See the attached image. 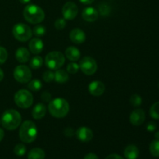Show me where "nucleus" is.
<instances>
[{"label": "nucleus", "instance_id": "obj_1", "mask_svg": "<svg viewBox=\"0 0 159 159\" xmlns=\"http://www.w3.org/2000/svg\"><path fill=\"white\" fill-rule=\"evenodd\" d=\"M21 121L22 118L20 113L13 109L6 110L2 115V125L8 130H16L20 125Z\"/></svg>", "mask_w": 159, "mask_h": 159}, {"label": "nucleus", "instance_id": "obj_2", "mask_svg": "<svg viewBox=\"0 0 159 159\" xmlns=\"http://www.w3.org/2000/svg\"><path fill=\"white\" fill-rule=\"evenodd\" d=\"M69 104L63 98H56L50 101L48 110L51 115L56 118H63L68 113Z\"/></svg>", "mask_w": 159, "mask_h": 159}, {"label": "nucleus", "instance_id": "obj_3", "mask_svg": "<svg viewBox=\"0 0 159 159\" xmlns=\"http://www.w3.org/2000/svg\"><path fill=\"white\" fill-rule=\"evenodd\" d=\"M23 14L25 20L32 24L41 23L45 18V13L43 9L34 4L27 5L24 8Z\"/></svg>", "mask_w": 159, "mask_h": 159}, {"label": "nucleus", "instance_id": "obj_4", "mask_svg": "<svg viewBox=\"0 0 159 159\" xmlns=\"http://www.w3.org/2000/svg\"><path fill=\"white\" fill-rule=\"evenodd\" d=\"M20 138L24 143H32L37 136L36 124L31 120H26L22 124L20 129Z\"/></svg>", "mask_w": 159, "mask_h": 159}, {"label": "nucleus", "instance_id": "obj_5", "mask_svg": "<svg viewBox=\"0 0 159 159\" xmlns=\"http://www.w3.org/2000/svg\"><path fill=\"white\" fill-rule=\"evenodd\" d=\"M65 57L61 52L51 51L47 54L45 57V64L48 68L51 70H57L63 66Z\"/></svg>", "mask_w": 159, "mask_h": 159}, {"label": "nucleus", "instance_id": "obj_6", "mask_svg": "<svg viewBox=\"0 0 159 159\" xmlns=\"http://www.w3.org/2000/svg\"><path fill=\"white\" fill-rule=\"evenodd\" d=\"M14 101L17 107L22 109H27L34 102L32 93L26 89H20L14 96Z\"/></svg>", "mask_w": 159, "mask_h": 159}, {"label": "nucleus", "instance_id": "obj_7", "mask_svg": "<svg viewBox=\"0 0 159 159\" xmlns=\"http://www.w3.org/2000/svg\"><path fill=\"white\" fill-rule=\"evenodd\" d=\"M12 34L17 40L25 42L31 38L33 31L28 25L23 23H16L12 28Z\"/></svg>", "mask_w": 159, "mask_h": 159}, {"label": "nucleus", "instance_id": "obj_8", "mask_svg": "<svg viewBox=\"0 0 159 159\" xmlns=\"http://www.w3.org/2000/svg\"><path fill=\"white\" fill-rule=\"evenodd\" d=\"M13 76L17 82L20 83H26L30 81L32 73L29 67L26 65H19L14 69Z\"/></svg>", "mask_w": 159, "mask_h": 159}, {"label": "nucleus", "instance_id": "obj_9", "mask_svg": "<svg viewBox=\"0 0 159 159\" xmlns=\"http://www.w3.org/2000/svg\"><path fill=\"white\" fill-rule=\"evenodd\" d=\"M79 68L85 75H92L97 71V63L93 57H84L79 64Z\"/></svg>", "mask_w": 159, "mask_h": 159}, {"label": "nucleus", "instance_id": "obj_10", "mask_svg": "<svg viewBox=\"0 0 159 159\" xmlns=\"http://www.w3.org/2000/svg\"><path fill=\"white\" fill-rule=\"evenodd\" d=\"M78 6L75 3L68 2L64 5L62 8V15L65 20H74L78 15Z\"/></svg>", "mask_w": 159, "mask_h": 159}, {"label": "nucleus", "instance_id": "obj_11", "mask_svg": "<svg viewBox=\"0 0 159 159\" xmlns=\"http://www.w3.org/2000/svg\"><path fill=\"white\" fill-rule=\"evenodd\" d=\"M145 120V113L141 109L134 110L130 116V122L134 126H140Z\"/></svg>", "mask_w": 159, "mask_h": 159}, {"label": "nucleus", "instance_id": "obj_12", "mask_svg": "<svg viewBox=\"0 0 159 159\" xmlns=\"http://www.w3.org/2000/svg\"><path fill=\"white\" fill-rule=\"evenodd\" d=\"M77 138L82 142H89L93 138V133L92 130L89 127H79L76 131Z\"/></svg>", "mask_w": 159, "mask_h": 159}, {"label": "nucleus", "instance_id": "obj_13", "mask_svg": "<svg viewBox=\"0 0 159 159\" xmlns=\"http://www.w3.org/2000/svg\"><path fill=\"white\" fill-rule=\"evenodd\" d=\"M105 85L100 81H93L89 85V92L94 96H99L103 94Z\"/></svg>", "mask_w": 159, "mask_h": 159}, {"label": "nucleus", "instance_id": "obj_14", "mask_svg": "<svg viewBox=\"0 0 159 159\" xmlns=\"http://www.w3.org/2000/svg\"><path fill=\"white\" fill-rule=\"evenodd\" d=\"M70 39L71 41L77 44H80L85 42V39H86V36H85V32L82 30L79 29V28H75L72 30L70 32L69 34Z\"/></svg>", "mask_w": 159, "mask_h": 159}, {"label": "nucleus", "instance_id": "obj_15", "mask_svg": "<svg viewBox=\"0 0 159 159\" xmlns=\"http://www.w3.org/2000/svg\"><path fill=\"white\" fill-rule=\"evenodd\" d=\"M82 16L84 20L87 22L96 21L99 16L98 11L93 7H87L83 9L82 13Z\"/></svg>", "mask_w": 159, "mask_h": 159}, {"label": "nucleus", "instance_id": "obj_16", "mask_svg": "<svg viewBox=\"0 0 159 159\" xmlns=\"http://www.w3.org/2000/svg\"><path fill=\"white\" fill-rule=\"evenodd\" d=\"M29 49L34 54H38L42 52L43 49V43L38 37L33 38L29 43Z\"/></svg>", "mask_w": 159, "mask_h": 159}, {"label": "nucleus", "instance_id": "obj_17", "mask_svg": "<svg viewBox=\"0 0 159 159\" xmlns=\"http://www.w3.org/2000/svg\"><path fill=\"white\" fill-rule=\"evenodd\" d=\"M47 113V108L45 107L44 104L43 103H39L36 104L34 106V109L32 110V116L34 119L35 120H40L46 115Z\"/></svg>", "mask_w": 159, "mask_h": 159}, {"label": "nucleus", "instance_id": "obj_18", "mask_svg": "<svg viewBox=\"0 0 159 159\" xmlns=\"http://www.w3.org/2000/svg\"><path fill=\"white\" fill-rule=\"evenodd\" d=\"M30 51L26 48L21 47L16 51V58L20 63H26L30 60Z\"/></svg>", "mask_w": 159, "mask_h": 159}, {"label": "nucleus", "instance_id": "obj_19", "mask_svg": "<svg viewBox=\"0 0 159 159\" xmlns=\"http://www.w3.org/2000/svg\"><path fill=\"white\" fill-rule=\"evenodd\" d=\"M65 56L71 61H77L81 56V52L75 47H68L65 50Z\"/></svg>", "mask_w": 159, "mask_h": 159}, {"label": "nucleus", "instance_id": "obj_20", "mask_svg": "<svg viewBox=\"0 0 159 159\" xmlns=\"http://www.w3.org/2000/svg\"><path fill=\"white\" fill-rule=\"evenodd\" d=\"M124 156L127 159H137L139 156V150L134 144H130L124 150Z\"/></svg>", "mask_w": 159, "mask_h": 159}, {"label": "nucleus", "instance_id": "obj_21", "mask_svg": "<svg viewBox=\"0 0 159 159\" xmlns=\"http://www.w3.org/2000/svg\"><path fill=\"white\" fill-rule=\"evenodd\" d=\"M28 159H44L45 152L43 149L35 148L30 151L27 155Z\"/></svg>", "mask_w": 159, "mask_h": 159}, {"label": "nucleus", "instance_id": "obj_22", "mask_svg": "<svg viewBox=\"0 0 159 159\" xmlns=\"http://www.w3.org/2000/svg\"><path fill=\"white\" fill-rule=\"evenodd\" d=\"M69 79L68 74L66 71L62 69H57L54 73V80L58 83H65Z\"/></svg>", "mask_w": 159, "mask_h": 159}, {"label": "nucleus", "instance_id": "obj_23", "mask_svg": "<svg viewBox=\"0 0 159 159\" xmlns=\"http://www.w3.org/2000/svg\"><path fill=\"white\" fill-rule=\"evenodd\" d=\"M27 87L30 91L37 92L42 88V83L39 79H32V80L30 81V82L28 83Z\"/></svg>", "mask_w": 159, "mask_h": 159}, {"label": "nucleus", "instance_id": "obj_24", "mask_svg": "<svg viewBox=\"0 0 159 159\" xmlns=\"http://www.w3.org/2000/svg\"><path fill=\"white\" fill-rule=\"evenodd\" d=\"M43 65V58L40 56H35L30 61V67L33 69H38Z\"/></svg>", "mask_w": 159, "mask_h": 159}, {"label": "nucleus", "instance_id": "obj_25", "mask_svg": "<svg viewBox=\"0 0 159 159\" xmlns=\"http://www.w3.org/2000/svg\"><path fill=\"white\" fill-rule=\"evenodd\" d=\"M150 152L154 157H159V140H155L150 144Z\"/></svg>", "mask_w": 159, "mask_h": 159}, {"label": "nucleus", "instance_id": "obj_26", "mask_svg": "<svg viewBox=\"0 0 159 159\" xmlns=\"http://www.w3.org/2000/svg\"><path fill=\"white\" fill-rule=\"evenodd\" d=\"M150 115L153 119L159 120V102H155L150 109Z\"/></svg>", "mask_w": 159, "mask_h": 159}, {"label": "nucleus", "instance_id": "obj_27", "mask_svg": "<svg viewBox=\"0 0 159 159\" xmlns=\"http://www.w3.org/2000/svg\"><path fill=\"white\" fill-rule=\"evenodd\" d=\"M26 148L23 144H18L14 148V153L17 156H23L26 154Z\"/></svg>", "mask_w": 159, "mask_h": 159}, {"label": "nucleus", "instance_id": "obj_28", "mask_svg": "<svg viewBox=\"0 0 159 159\" xmlns=\"http://www.w3.org/2000/svg\"><path fill=\"white\" fill-rule=\"evenodd\" d=\"M33 34L36 36V37H43L45 34H46V28L42 25H37L35 27L33 30Z\"/></svg>", "mask_w": 159, "mask_h": 159}, {"label": "nucleus", "instance_id": "obj_29", "mask_svg": "<svg viewBox=\"0 0 159 159\" xmlns=\"http://www.w3.org/2000/svg\"><path fill=\"white\" fill-rule=\"evenodd\" d=\"M130 102L133 107H139L141 104V102H142V99H141V97L139 95L134 94L133 96H131V97H130Z\"/></svg>", "mask_w": 159, "mask_h": 159}, {"label": "nucleus", "instance_id": "obj_30", "mask_svg": "<svg viewBox=\"0 0 159 159\" xmlns=\"http://www.w3.org/2000/svg\"><path fill=\"white\" fill-rule=\"evenodd\" d=\"M79 70V65H78L77 63H75V61L71 62L67 66V71L69 74H75L78 72V71Z\"/></svg>", "mask_w": 159, "mask_h": 159}, {"label": "nucleus", "instance_id": "obj_31", "mask_svg": "<svg viewBox=\"0 0 159 159\" xmlns=\"http://www.w3.org/2000/svg\"><path fill=\"white\" fill-rule=\"evenodd\" d=\"M43 79L46 82H51L54 80V73L51 71H46L43 74Z\"/></svg>", "mask_w": 159, "mask_h": 159}, {"label": "nucleus", "instance_id": "obj_32", "mask_svg": "<svg viewBox=\"0 0 159 159\" xmlns=\"http://www.w3.org/2000/svg\"><path fill=\"white\" fill-rule=\"evenodd\" d=\"M66 26V21H65V19H62V18H59L54 22V26L57 30H63L64 28Z\"/></svg>", "mask_w": 159, "mask_h": 159}, {"label": "nucleus", "instance_id": "obj_33", "mask_svg": "<svg viewBox=\"0 0 159 159\" xmlns=\"http://www.w3.org/2000/svg\"><path fill=\"white\" fill-rule=\"evenodd\" d=\"M8 57V53L6 48L0 47V65H2L6 61Z\"/></svg>", "mask_w": 159, "mask_h": 159}, {"label": "nucleus", "instance_id": "obj_34", "mask_svg": "<svg viewBox=\"0 0 159 159\" xmlns=\"http://www.w3.org/2000/svg\"><path fill=\"white\" fill-rule=\"evenodd\" d=\"M41 99L44 102H50L51 100V94L48 91H44L41 94Z\"/></svg>", "mask_w": 159, "mask_h": 159}, {"label": "nucleus", "instance_id": "obj_35", "mask_svg": "<svg viewBox=\"0 0 159 159\" xmlns=\"http://www.w3.org/2000/svg\"><path fill=\"white\" fill-rule=\"evenodd\" d=\"M64 134L66 137H72L74 135V130L71 127H67V128L65 129L64 130Z\"/></svg>", "mask_w": 159, "mask_h": 159}, {"label": "nucleus", "instance_id": "obj_36", "mask_svg": "<svg viewBox=\"0 0 159 159\" xmlns=\"http://www.w3.org/2000/svg\"><path fill=\"white\" fill-rule=\"evenodd\" d=\"M156 129V124L154 122H149L147 124V130L149 132H153L155 131Z\"/></svg>", "mask_w": 159, "mask_h": 159}, {"label": "nucleus", "instance_id": "obj_37", "mask_svg": "<svg viewBox=\"0 0 159 159\" xmlns=\"http://www.w3.org/2000/svg\"><path fill=\"white\" fill-rule=\"evenodd\" d=\"M105 159H124L120 155H116V154H112V155H108Z\"/></svg>", "mask_w": 159, "mask_h": 159}, {"label": "nucleus", "instance_id": "obj_38", "mask_svg": "<svg viewBox=\"0 0 159 159\" xmlns=\"http://www.w3.org/2000/svg\"><path fill=\"white\" fill-rule=\"evenodd\" d=\"M84 159H99L97 155L94 153H89L84 157Z\"/></svg>", "mask_w": 159, "mask_h": 159}, {"label": "nucleus", "instance_id": "obj_39", "mask_svg": "<svg viewBox=\"0 0 159 159\" xmlns=\"http://www.w3.org/2000/svg\"><path fill=\"white\" fill-rule=\"evenodd\" d=\"M79 1L82 3H83V4L89 5L91 4V3H93V2H94V0H79Z\"/></svg>", "mask_w": 159, "mask_h": 159}, {"label": "nucleus", "instance_id": "obj_40", "mask_svg": "<svg viewBox=\"0 0 159 159\" xmlns=\"http://www.w3.org/2000/svg\"><path fill=\"white\" fill-rule=\"evenodd\" d=\"M4 135H5L4 130H3L2 128H0V142L2 141L3 138H4Z\"/></svg>", "mask_w": 159, "mask_h": 159}, {"label": "nucleus", "instance_id": "obj_41", "mask_svg": "<svg viewBox=\"0 0 159 159\" xmlns=\"http://www.w3.org/2000/svg\"><path fill=\"white\" fill-rule=\"evenodd\" d=\"M3 78H4V73H3L2 70L1 68H0V82H1V81L2 80Z\"/></svg>", "mask_w": 159, "mask_h": 159}, {"label": "nucleus", "instance_id": "obj_42", "mask_svg": "<svg viewBox=\"0 0 159 159\" xmlns=\"http://www.w3.org/2000/svg\"><path fill=\"white\" fill-rule=\"evenodd\" d=\"M30 1V0H20V2L23 3V4H26V3L29 2Z\"/></svg>", "mask_w": 159, "mask_h": 159}, {"label": "nucleus", "instance_id": "obj_43", "mask_svg": "<svg viewBox=\"0 0 159 159\" xmlns=\"http://www.w3.org/2000/svg\"><path fill=\"white\" fill-rule=\"evenodd\" d=\"M155 138H156V140H159V131H157L156 133H155Z\"/></svg>", "mask_w": 159, "mask_h": 159}, {"label": "nucleus", "instance_id": "obj_44", "mask_svg": "<svg viewBox=\"0 0 159 159\" xmlns=\"http://www.w3.org/2000/svg\"><path fill=\"white\" fill-rule=\"evenodd\" d=\"M0 123H1V120H0Z\"/></svg>", "mask_w": 159, "mask_h": 159}, {"label": "nucleus", "instance_id": "obj_45", "mask_svg": "<svg viewBox=\"0 0 159 159\" xmlns=\"http://www.w3.org/2000/svg\"><path fill=\"white\" fill-rule=\"evenodd\" d=\"M158 86H159V83H158Z\"/></svg>", "mask_w": 159, "mask_h": 159}]
</instances>
